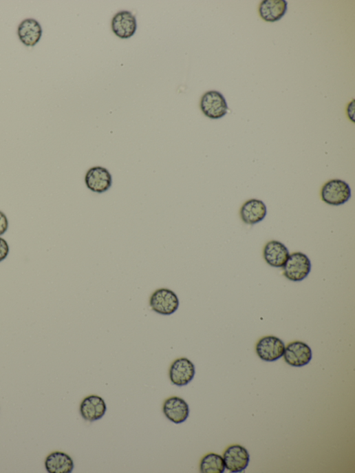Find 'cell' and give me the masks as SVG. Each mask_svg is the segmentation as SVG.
<instances>
[{
    "instance_id": "1",
    "label": "cell",
    "mask_w": 355,
    "mask_h": 473,
    "mask_svg": "<svg viewBox=\"0 0 355 473\" xmlns=\"http://www.w3.org/2000/svg\"><path fill=\"white\" fill-rule=\"evenodd\" d=\"M321 196L325 204L338 207L349 201L351 198V189L344 180L332 179L323 186Z\"/></svg>"
},
{
    "instance_id": "2",
    "label": "cell",
    "mask_w": 355,
    "mask_h": 473,
    "mask_svg": "<svg viewBox=\"0 0 355 473\" xmlns=\"http://www.w3.org/2000/svg\"><path fill=\"white\" fill-rule=\"evenodd\" d=\"M283 268L284 275L288 280L293 282H301L310 274L312 264L308 255L301 252H296L290 255Z\"/></svg>"
},
{
    "instance_id": "3",
    "label": "cell",
    "mask_w": 355,
    "mask_h": 473,
    "mask_svg": "<svg viewBox=\"0 0 355 473\" xmlns=\"http://www.w3.org/2000/svg\"><path fill=\"white\" fill-rule=\"evenodd\" d=\"M180 300L171 291L161 288L155 291L150 298L149 305L156 313L169 316L176 312L180 307Z\"/></svg>"
},
{
    "instance_id": "4",
    "label": "cell",
    "mask_w": 355,
    "mask_h": 473,
    "mask_svg": "<svg viewBox=\"0 0 355 473\" xmlns=\"http://www.w3.org/2000/svg\"><path fill=\"white\" fill-rule=\"evenodd\" d=\"M200 107L203 114L213 120L222 118L228 110L223 94L215 90L208 91L204 94Z\"/></svg>"
},
{
    "instance_id": "5",
    "label": "cell",
    "mask_w": 355,
    "mask_h": 473,
    "mask_svg": "<svg viewBox=\"0 0 355 473\" xmlns=\"http://www.w3.org/2000/svg\"><path fill=\"white\" fill-rule=\"evenodd\" d=\"M195 372V366L190 359L186 357L179 358L170 366V381L177 387H184L193 380Z\"/></svg>"
},
{
    "instance_id": "6",
    "label": "cell",
    "mask_w": 355,
    "mask_h": 473,
    "mask_svg": "<svg viewBox=\"0 0 355 473\" xmlns=\"http://www.w3.org/2000/svg\"><path fill=\"white\" fill-rule=\"evenodd\" d=\"M85 182L89 190L103 194L107 192L111 187L113 178L107 168L96 166L87 170L85 176Z\"/></svg>"
},
{
    "instance_id": "7",
    "label": "cell",
    "mask_w": 355,
    "mask_h": 473,
    "mask_svg": "<svg viewBox=\"0 0 355 473\" xmlns=\"http://www.w3.org/2000/svg\"><path fill=\"white\" fill-rule=\"evenodd\" d=\"M258 357L265 361H275L284 355L286 345L279 338L266 336L259 340L256 345Z\"/></svg>"
},
{
    "instance_id": "8",
    "label": "cell",
    "mask_w": 355,
    "mask_h": 473,
    "mask_svg": "<svg viewBox=\"0 0 355 473\" xmlns=\"http://www.w3.org/2000/svg\"><path fill=\"white\" fill-rule=\"evenodd\" d=\"M284 359L292 366L301 367L308 364L312 359L311 348L302 341H294L286 347Z\"/></svg>"
},
{
    "instance_id": "9",
    "label": "cell",
    "mask_w": 355,
    "mask_h": 473,
    "mask_svg": "<svg viewBox=\"0 0 355 473\" xmlns=\"http://www.w3.org/2000/svg\"><path fill=\"white\" fill-rule=\"evenodd\" d=\"M225 467L231 472H241L248 466L250 455L247 450L239 445L228 447L224 454Z\"/></svg>"
},
{
    "instance_id": "10",
    "label": "cell",
    "mask_w": 355,
    "mask_h": 473,
    "mask_svg": "<svg viewBox=\"0 0 355 473\" xmlns=\"http://www.w3.org/2000/svg\"><path fill=\"white\" fill-rule=\"evenodd\" d=\"M111 27L114 33L120 39H130L138 29L136 18L129 11H121L114 17Z\"/></svg>"
},
{
    "instance_id": "11",
    "label": "cell",
    "mask_w": 355,
    "mask_h": 473,
    "mask_svg": "<svg viewBox=\"0 0 355 473\" xmlns=\"http://www.w3.org/2000/svg\"><path fill=\"white\" fill-rule=\"evenodd\" d=\"M162 410L167 419L175 424L185 422L190 414V408L186 401L177 397L167 399L163 404Z\"/></svg>"
},
{
    "instance_id": "12",
    "label": "cell",
    "mask_w": 355,
    "mask_h": 473,
    "mask_svg": "<svg viewBox=\"0 0 355 473\" xmlns=\"http://www.w3.org/2000/svg\"><path fill=\"white\" fill-rule=\"evenodd\" d=\"M107 405L103 398L92 395L85 398L80 403V413L83 419L87 421H96L101 419L107 412Z\"/></svg>"
},
{
    "instance_id": "13",
    "label": "cell",
    "mask_w": 355,
    "mask_h": 473,
    "mask_svg": "<svg viewBox=\"0 0 355 473\" xmlns=\"http://www.w3.org/2000/svg\"><path fill=\"white\" fill-rule=\"evenodd\" d=\"M290 255V251L287 246L277 240H272L266 244L263 251V256L266 262L276 268H283Z\"/></svg>"
},
{
    "instance_id": "14",
    "label": "cell",
    "mask_w": 355,
    "mask_h": 473,
    "mask_svg": "<svg viewBox=\"0 0 355 473\" xmlns=\"http://www.w3.org/2000/svg\"><path fill=\"white\" fill-rule=\"evenodd\" d=\"M268 214L265 204L258 200H250L246 202L240 209V217L242 221L248 225H255L261 222Z\"/></svg>"
},
{
    "instance_id": "15",
    "label": "cell",
    "mask_w": 355,
    "mask_h": 473,
    "mask_svg": "<svg viewBox=\"0 0 355 473\" xmlns=\"http://www.w3.org/2000/svg\"><path fill=\"white\" fill-rule=\"evenodd\" d=\"M42 34L41 24L33 19H25L18 28V36L21 41L28 47H34L39 43Z\"/></svg>"
},
{
    "instance_id": "16",
    "label": "cell",
    "mask_w": 355,
    "mask_h": 473,
    "mask_svg": "<svg viewBox=\"0 0 355 473\" xmlns=\"http://www.w3.org/2000/svg\"><path fill=\"white\" fill-rule=\"evenodd\" d=\"M288 3L286 0H263L260 4L259 12L266 22L280 21L286 14Z\"/></svg>"
},
{
    "instance_id": "17",
    "label": "cell",
    "mask_w": 355,
    "mask_h": 473,
    "mask_svg": "<svg viewBox=\"0 0 355 473\" xmlns=\"http://www.w3.org/2000/svg\"><path fill=\"white\" fill-rule=\"evenodd\" d=\"M45 464L50 473H69L74 466L72 458L62 452H54L49 454Z\"/></svg>"
},
{
    "instance_id": "18",
    "label": "cell",
    "mask_w": 355,
    "mask_h": 473,
    "mask_svg": "<svg viewBox=\"0 0 355 473\" xmlns=\"http://www.w3.org/2000/svg\"><path fill=\"white\" fill-rule=\"evenodd\" d=\"M225 470L223 457L215 453L206 454L200 463V471L203 473H223Z\"/></svg>"
},
{
    "instance_id": "19",
    "label": "cell",
    "mask_w": 355,
    "mask_h": 473,
    "mask_svg": "<svg viewBox=\"0 0 355 473\" xmlns=\"http://www.w3.org/2000/svg\"><path fill=\"white\" fill-rule=\"evenodd\" d=\"M10 253V246L8 242L0 238V262L5 260Z\"/></svg>"
},
{
    "instance_id": "20",
    "label": "cell",
    "mask_w": 355,
    "mask_h": 473,
    "mask_svg": "<svg viewBox=\"0 0 355 473\" xmlns=\"http://www.w3.org/2000/svg\"><path fill=\"white\" fill-rule=\"evenodd\" d=\"M9 222L4 213L0 211V236L4 235L8 230Z\"/></svg>"
},
{
    "instance_id": "21",
    "label": "cell",
    "mask_w": 355,
    "mask_h": 473,
    "mask_svg": "<svg viewBox=\"0 0 355 473\" xmlns=\"http://www.w3.org/2000/svg\"><path fill=\"white\" fill-rule=\"evenodd\" d=\"M347 112L349 118L354 123V101H352V102L348 105Z\"/></svg>"
}]
</instances>
